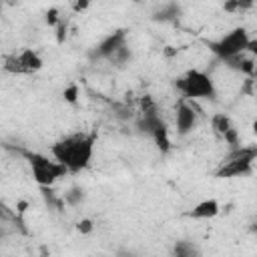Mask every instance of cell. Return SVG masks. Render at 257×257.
<instances>
[{
	"label": "cell",
	"instance_id": "cell-1",
	"mask_svg": "<svg viewBox=\"0 0 257 257\" xmlns=\"http://www.w3.org/2000/svg\"><path fill=\"white\" fill-rule=\"evenodd\" d=\"M94 143H96L94 133H74L56 141L50 147V153L56 163L66 167L68 173H78L90 165Z\"/></svg>",
	"mask_w": 257,
	"mask_h": 257
},
{
	"label": "cell",
	"instance_id": "cell-2",
	"mask_svg": "<svg viewBox=\"0 0 257 257\" xmlns=\"http://www.w3.org/2000/svg\"><path fill=\"white\" fill-rule=\"evenodd\" d=\"M175 88L181 92V98H187V100H197V98L215 100L217 98L215 80L211 78L209 72L199 70V68H191L183 76H179L175 80Z\"/></svg>",
	"mask_w": 257,
	"mask_h": 257
},
{
	"label": "cell",
	"instance_id": "cell-3",
	"mask_svg": "<svg viewBox=\"0 0 257 257\" xmlns=\"http://www.w3.org/2000/svg\"><path fill=\"white\" fill-rule=\"evenodd\" d=\"M257 159V147H237L229 149V153L223 157L219 169L215 171L217 179H233V177H245L253 173V161Z\"/></svg>",
	"mask_w": 257,
	"mask_h": 257
},
{
	"label": "cell",
	"instance_id": "cell-4",
	"mask_svg": "<svg viewBox=\"0 0 257 257\" xmlns=\"http://www.w3.org/2000/svg\"><path fill=\"white\" fill-rule=\"evenodd\" d=\"M20 155L28 161L30 165V173L32 179L38 187H52L58 179H62L64 175H68L66 167H62L60 163H56L54 159H48L42 153H34V151H20Z\"/></svg>",
	"mask_w": 257,
	"mask_h": 257
},
{
	"label": "cell",
	"instance_id": "cell-5",
	"mask_svg": "<svg viewBox=\"0 0 257 257\" xmlns=\"http://www.w3.org/2000/svg\"><path fill=\"white\" fill-rule=\"evenodd\" d=\"M251 36H249V30L245 26H235L233 30H229L227 34H223L219 40H205L207 48L221 60H227L231 56H237V54H243L247 50V44H249Z\"/></svg>",
	"mask_w": 257,
	"mask_h": 257
},
{
	"label": "cell",
	"instance_id": "cell-6",
	"mask_svg": "<svg viewBox=\"0 0 257 257\" xmlns=\"http://www.w3.org/2000/svg\"><path fill=\"white\" fill-rule=\"evenodd\" d=\"M199 120V110L193 104V100L187 98H179L177 106H175V128L179 137H187L189 133H193V128L197 126Z\"/></svg>",
	"mask_w": 257,
	"mask_h": 257
},
{
	"label": "cell",
	"instance_id": "cell-7",
	"mask_svg": "<svg viewBox=\"0 0 257 257\" xmlns=\"http://www.w3.org/2000/svg\"><path fill=\"white\" fill-rule=\"evenodd\" d=\"M126 44V30L124 28H118V30H114V32H110V34H106L92 50H90V58L92 60H106L114 50H118L120 46H124Z\"/></svg>",
	"mask_w": 257,
	"mask_h": 257
},
{
	"label": "cell",
	"instance_id": "cell-8",
	"mask_svg": "<svg viewBox=\"0 0 257 257\" xmlns=\"http://www.w3.org/2000/svg\"><path fill=\"white\" fill-rule=\"evenodd\" d=\"M16 60L22 68V74H32V72H38L42 66H44V60L42 56L32 50V48H22L18 54H16Z\"/></svg>",
	"mask_w": 257,
	"mask_h": 257
},
{
	"label": "cell",
	"instance_id": "cell-9",
	"mask_svg": "<svg viewBox=\"0 0 257 257\" xmlns=\"http://www.w3.org/2000/svg\"><path fill=\"white\" fill-rule=\"evenodd\" d=\"M219 211H221V205L217 199H203L189 211V217L191 219H213L219 215Z\"/></svg>",
	"mask_w": 257,
	"mask_h": 257
},
{
	"label": "cell",
	"instance_id": "cell-10",
	"mask_svg": "<svg viewBox=\"0 0 257 257\" xmlns=\"http://www.w3.org/2000/svg\"><path fill=\"white\" fill-rule=\"evenodd\" d=\"M163 124H165V120H163L161 112H157V114H141L139 120H137V128H139L141 133L149 135V137H151L159 126H163Z\"/></svg>",
	"mask_w": 257,
	"mask_h": 257
},
{
	"label": "cell",
	"instance_id": "cell-11",
	"mask_svg": "<svg viewBox=\"0 0 257 257\" xmlns=\"http://www.w3.org/2000/svg\"><path fill=\"white\" fill-rule=\"evenodd\" d=\"M179 16H181V6L175 4V2L163 4V6L153 14V18H155V20H161V22H175Z\"/></svg>",
	"mask_w": 257,
	"mask_h": 257
},
{
	"label": "cell",
	"instance_id": "cell-12",
	"mask_svg": "<svg viewBox=\"0 0 257 257\" xmlns=\"http://www.w3.org/2000/svg\"><path fill=\"white\" fill-rule=\"evenodd\" d=\"M235 124H233V120H231V116L229 114H225V112H215L213 116H211V128L215 131V135H219V137H223L229 128H233Z\"/></svg>",
	"mask_w": 257,
	"mask_h": 257
},
{
	"label": "cell",
	"instance_id": "cell-13",
	"mask_svg": "<svg viewBox=\"0 0 257 257\" xmlns=\"http://www.w3.org/2000/svg\"><path fill=\"white\" fill-rule=\"evenodd\" d=\"M151 137H153V141H155V145H157V149H159L161 153H169V151H171V139H169V128H167V124L159 126Z\"/></svg>",
	"mask_w": 257,
	"mask_h": 257
},
{
	"label": "cell",
	"instance_id": "cell-14",
	"mask_svg": "<svg viewBox=\"0 0 257 257\" xmlns=\"http://www.w3.org/2000/svg\"><path fill=\"white\" fill-rule=\"evenodd\" d=\"M40 193H42V197H44L48 209H56V211H62V209H64L62 197H58V195L52 191V187H40Z\"/></svg>",
	"mask_w": 257,
	"mask_h": 257
},
{
	"label": "cell",
	"instance_id": "cell-15",
	"mask_svg": "<svg viewBox=\"0 0 257 257\" xmlns=\"http://www.w3.org/2000/svg\"><path fill=\"white\" fill-rule=\"evenodd\" d=\"M62 201H64V205H70V207H78L82 201H84V191L80 189V187H70L66 193H64V197H62Z\"/></svg>",
	"mask_w": 257,
	"mask_h": 257
},
{
	"label": "cell",
	"instance_id": "cell-16",
	"mask_svg": "<svg viewBox=\"0 0 257 257\" xmlns=\"http://www.w3.org/2000/svg\"><path fill=\"white\" fill-rule=\"evenodd\" d=\"M175 257H199V249L191 241H177L175 243Z\"/></svg>",
	"mask_w": 257,
	"mask_h": 257
},
{
	"label": "cell",
	"instance_id": "cell-17",
	"mask_svg": "<svg viewBox=\"0 0 257 257\" xmlns=\"http://www.w3.org/2000/svg\"><path fill=\"white\" fill-rule=\"evenodd\" d=\"M106 60H108L110 64H114V66H124V64L131 60V48L124 44V46H120L118 50H114Z\"/></svg>",
	"mask_w": 257,
	"mask_h": 257
},
{
	"label": "cell",
	"instance_id": "cell-18",
	"mask_svg": "<svg viewBox=\"0 0 257 257\" xmlns=\"http://www.w3.org/2000/svg\"><path fill=\"white\" fill-rule=\"evenodd\" d=\"M139 104H141V114H157V112H161V110H159V104L155 102V98H153L151 94L141 96Z\"/></svg>",
	"mask_w": 257,
	"mask_h": 257
},
{
	"label": "cell",
	"instance_id": "cell-19",
	"mask_svg": "<svg viewBox=\"0 0 257 257\" xmlns=\"http://www.w3.org/2000/svg\"><path fill=\"white\" fill-rule=\"evenodd\" d=\"M2 68H4L6 72H10V74H22V68H20L18 60H16V54L6 56V58H4V64H2Z\"/></svg>",
	"mask_w": 257,
	"mask_h": 257
},
{
	"label": "cell",
	"instance_id": "cell-20",
	"mask_svg": "<svg viewBox=\"0 0 257 257\" xmlns=\"http://www.w3.org/2000/svg\"><path fill=\"white\" fill-rule=\"evenodd\" d=\"M227 145H229V149H237V147H241V141H239V131L233 126V128H229L223 137H221Z\"/></svg>",
	"mask_w": 257,
	"mask_h": 257
},
{
	"label": "cell",
	"instance_id": "cell-21",
	"mask_svg": "<svg viewBox=\"0 0 257 257\" xmlns=\"http://www.w3.org/2000/svg\"><path fill=\"white\" fill-rule=\"evenodd\" d=\"M62 96H64V100H66V102H70V104H76V100H78V84L70 82V84L64 88Z\"/></svg>",
	"mask_w": 257,
	"mask_h": 257
},
{
	"label": "cell",
	"instance_id": "cell-22",
	"mask_svg": "<svg viewBox=\"0 0 257 257\" xmlns=\"http://www.w3.org/2000/svg\"><path fill=\"white\" fill-rule=\"evenodd\" d=\"M112 110L118 118H131L133 116V110L128 104H122V102H112Z\"/></svg>",
	"mask_w": 257,
	"mask_h": 257
},
{
	"label": "cell",
	"instance_id": "cell-23",
	"mask_svg": "<svg viewBox=\"0 0 257 257\" xmlns=\"http://www.w3.org/2000/svg\"><path fill=\"white\" fill-rule=\"evenodd\" d=\"M92 229H94V221L88 219V217H84V219H80V221L76 223V231H78L80 235H88V233H92Z\"/></svg>",
	"mask_w": 257,
	"mask_h": 257
},
{
	"label": "cell",
	"instance_id": "cell-24",
	"mask_svg": "<svg viewBox=\"0 0 257 257\" xmlns=\"http://www.w3.org/2000/svg\"><path fill=\"white\" fill-rule=\"evenodd\" d=\"M60 12H58V8H50L48 12H46V16H44V20H46V24L48 26H52V28H56V24L60 22Z\"/></svg>",
	"mask_w": 257,
	"mask_h": 257
},
{
	"label": "cell",
	"instance_id": "cell-25",
	"mask_svg": "<svg viewBox=\"0 0 257 257\" xmlns=\"http://www.w3.org/2000/svg\"><path fill=\"white\" fill-rule=\"evenodd\" d=\"M66 38V20L64 18H60V22L56 24V40L58 42H62Z\"/></svg>",
	"mask_w": 257,
	"mask_h": 257
},
{
	"label": "cell",
	"instance_id": "cell-26",
	"mask_svg": "<svg viewBox=\"0 0 257 257\" xmlns=\"http://www.w3.org/2000/svg\"><path fill=\"white\" fill-rule=\"evenodd\" d=\"M253 82H255V78H245V82H243V86H241V94L253 96Z\"/></svg>",
	"mask_w": 257,
	"mask_h": 257
},
{
	"label": "cell",
	"instance_id": "cell-27",
	"mask_svg": "<svg viewBox=\"0 0 257 257\" xmlns=\"http://www.w3.org/2000/svg\"><path fill=\"white\" fill-rule=\"evenodd\" d=\"M114 257H141L139 253H135L133 249H126V247H122V249H118L116 251V255Z\"/></svg>",
	"mask_w": 257,
	"mask_h": 257
},
{
	"label": "cell",
	"instance_id": "cell-28",
	"mask_svg": "<svg viewBox=\"0 0 257 257\" xmlns=\"http://www.w3.org/2000/svg\"><path fill=\"white\" fill-rule=\"evenodd\" d=\"M90 6V2H86V0H82V2H72V10L74 12H82V10H86Z\"/></svg>",
	"mask_w": 257,
	"mask_h": 257
}]
</instances>
